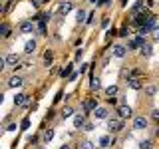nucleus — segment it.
Returning a JSON list of instances; mask_svg holds the SVG:
<instances>
[{
  "instance_id": "nucleus-36",
  "label": "nucleus",
  "mask_w": 159,
  "mask_h": 149,
  "mask_svg": "<svg viewBox=\"0 0 159 149\" xmlns=\"http://www.w3.org/2000/svg\"><path fill=\"white\" fill-rule=\"evenodd\" d=\"M109 26V18H103L102 20V28H107Z\"/></svg>"
},
{
  "instance_id": "nucleus-17",
  "label": "nucleus",
  "mask_w": 159,
  "mask_h": 149,
  "mask_svg": "<svg viewBox=\"0 0 159 149\" xmlns=\"http://www.w3.org/2000/svg\"><path fill=\"white\" fill-rule=\"evenodd\" d=\"M52 62H54V52L52 50H46V52H44V66H52Z\"/></svg>"
},
{
  "instance_id": "nucleus-31",
  "label": "nucleus",
  "mask_w": 159,
  "mask_h": 149,
  "mask_svg": "<svg viewBox=\"0 0 159 149\" xmlns=\"http://www.w3.org/2000/svg\"><path fill=\"white\" fill-rule=\"evenodd\" d=\"M82 56H84V50L80 48V50H76V56H74V60H76V62H80V60H82Z\"/></svg>"
},
{
  "instance_id": "nucleus-21",
  "label": "nucleus",
  "mask_w": 159,
  "mask_h": 149,
  "mask_svg": "<svg viewBox=\"0 0 159 149\" xmlns=\"http://www.w3.org/2000/svg\"><path fill=\"white\" fill-rule=\"evenodd\" d=\"M10 36V28L6 22H2V26H0V38H8Z\"/></svg>"
},
{
  "instance_id": "nucleus-13",
  "label": "nucleus",
  "mask_w": 159,
  "mask_h": 149,
  "mask_svg": "<svg viewBox=\"0 0 159 149\" xmlns=\"http://www.w3.org/2000/svg\"><path fill=\"white\" fill-rule=\"evenodd\" d=\"M36 52V40H28L26 44H24V54H26V56H30V54H34Z\"/></svg>"
},
{
  "instance_id": "nucleus-11",
  "label": "nucleus",
  "mask_w": 159,
  "mask_h": 149,
  "mask_svg": "<svg viewBox=\"0 0 159 149\" xmlns=\"http://www.w3.org/2000/svg\"><path fill=\"white\" fill-rule=\"evenodd\" d=\"M139 54H141L143 58H151V54H153V46L149 42H145L141 48H139Z\"/></svg>"
},
{
  "instance_id": "nucleus-2",
  "label": "nucleus",
  "mask_w": 159,
  "mask_h": 149,
  "mask_svg": "<svg viewBox=\"0 0 159 149\" xmlns=\"http://www.w3.org/2000/svg\"><path fill=\"white\" fill-rule=\"evenodd\" d=\"M117 117H121V119L133 117V109L129 107L127 103H119V106H117Z\"/></svg>"
},
{
  "instance_id": "nucleus-19",
  "label": "nucleus",
  "mask_w": 159,
  "mask_h": 149,
  "mask_svg": "<svg viewBox=\"0 0 159 149\" xmlns=\"http://www.w3.org/2000/svg\"><path fill=\"white\" fill-rule=\"evenodd\" d=\"M117 92H119L117 86H109V88H106V96H107V97H116Z\"/></svg>"
},
{
  "instance_id": "nucleus-41",
  "label": "nucleus",
  "mask_w": 159,
  "mask_h": 149,
  "mask_svg": "<svg viewBox=\"0 0 159 149\" xmlns=\"http://www.w3.org/2000/svg\"><path fill=\"white\" fill-rule=\"evenodd\" d=\"M109 2V0H99V4H107Z\"/></svg>"
},
{
  "instance_id": "nucleus-1",
  "label": "nucleus",
  "mask_w": 159,
  "mask_h": 149,
  "mask_svg": "<svg viewBox=\"0 0 159 149\" xmlns=\"http://www.w3.org/2000/svg\"><path fill=\"white\" fill-rule=\"evenodd\" d=\"M106 125H107L109 133H119L123 129V121H121V117H107Z\"/></svg>"
},
{
  "instance_id": "nucleus-30",
  "label": "nucleus",
  "mask_w": 159,
  "mask_h": 149,
  "mask_svg": "<svg viewBox=\"0 0 159 149\" xmlns=\"http://www.w3.org/2000/svg\"><path fill=\"white\" fill-rule=\"evenodd\" d=\"M151 147H153V141H151V139H145V141L139 143V149H151Z\"/></svg>"
},
{
  "instance_id": "nucleus-22",
  "label": "nucleus",
  "mask_w": 159,
  "mask_h": 149,
  "mask_svg": "<svg viewBox=\"0 0 159 149\" xmlns=\"http://www.w3.org/2000/svg\"><path fill=\"white\" fill-rule=\"evenodd\" d=\"M54 139V129H48V131H44V135H42V141L44 143H50Z\"/></svg>"
},
{
  "instance_id": "nucleus-18",
  "label": "nucleus",
  "mask_w": 159,
  "mask_h": 149,
  "mask_svg": "<svg viewBox=\"0 0 159 149\" xmlns=\"http://www.w3.org/2000/svg\"><path fill=\"white\" fill-rule=\"evenodd\" d=\"M89 89H92V92H99V89H102V79H99V78H92V82H89Z\"/></svg>"
},
{
  "instance_id": "nucleus-20",
  "label": "nucleus",
  "mask_w": 159,
  "mask_h": 149,
  "mask_svg": "<svg viewBox=\"0 0 159 149\" xmlns=\"http://www.w3.org/2000/svg\"><path fill=\"white\" fill-rule=\"evenodd\" d=\"M76 20H78V22H86V20H88V14H86V10H84V8H80L78 12H76Z\"/></svg>"
},
{
  "instance_id": "nucleus-43",
  "label": "nucleus",
  "mask_w": 159,
  "mask_h": 149,
  "mask_svg": "<svg viewBox=\"0 0 159 149\" xmlns=\"http://www.w3.org/2000/svg\"><path fill=\"white\" fill-rule=\"evenodd\" d=\"M157 6H159V4H157Z\"/></svg>"
},
{
  "instance_id": "nucleus-29",
  "label": "nucleus",
  "mask_w": 159,
  "mask_h": 149,
  "mask_svg": "<svg viewBox=\"0 0 159 149\" xmlns=\"http://www.w3.org/2000/svg\"><path fill=\"white\" fill-rule=\"evenodd\" d=\"M155 93H157V86H145V96L151 97V96H155Z\"/></svg>"
},
{
  "instance_id": "nucleus-39",
  "label": "nucleus",
  "mask_w": 159,
  "mask_h": 149,
  "mask_svg": "<svg viewBox=\"0 0 159 149\" xmlns=\"http://www.w3.org/2000/svg\"><path fill=\"white\" fill-rule=\"evenodd\" d=\"M84 129H86V131H92V129H93V123H86V127H84Z\"/></svg>"
},
{
  "instance_id": "nucleus-24",
  "label": "nucleus",
  "mask_w": 159,
  "mask_h": 149,
  "mask_svg": "<svg viewBox=\"0 0 159 149\" xmlns=\"http://www.w3.org/2000/svg\"><path fill=\"white\" fill-rule=\"evenodd\" d=\"M72 70H74V68H72V64H70V66H66V68L62 70V72H60V78H70V76L74 74Z\"/></svg>"
},
{
  "instance_id": "nucleus-26",
  "label": "nucleus",
  "mask_w": 159,
  "mask_h": 149,
  "mask_svg": "<svg viewBox=\"0 0 159 149\" xmlns=\"http://www.w3.org/2000/svg\"><path fill=\"white\" fill-rule=\"evenodd\" d=\"M127 86L131 88V89H139V88H141V84H139V79H135V78H129L127 79Z\"/></svg>"
},
{
  "instance_id": "nucleus-5",
  "label": "nucleus",
  "mask_w": 159,
  "mask_h": 149,
  "mask_svg": "<svg viewBox=\"0 0 159 149\" xmlns=\"http://www.w3.org/2000/svg\"><path fill=\"white\" fill-rule=\"evenodd\" d=\"M111 54H113L116 58H125V54H127V46H123V44H113Z\"/></svg>"
},
{
  "instance_id": "nucleus-9",
  "label": "nucleus",
  "mask_w": 159,
  "mask_h": 149,
  "mask_svg": "<svg viewBox=\"0 0 159 149\" xmlns=\"http://www.w3.org/2000/svg\"><path fill=\"white\" fill-rule=\"evenodd\" d=\"M14 103H16V106H20V107L28 106V96H26V93H24V92L16 93V96H14Z\"/></svg>"
},
{
  "instance_id": "nucleus-3",
  "label": "nucleus",
  "mask_w": 159,
  "mask_h": 149,
  "mask_svg": "<svg viewBox=\"0 0 159 149\" xmlns=\"http://www.w3.org/2000/svg\"><path fill=\"white\" fill-rule=\"evenodd\" d=\"M143 44H145V38L137 34V36H133V38L127 42V50H139V48L143 46Z\"/></svg>"
},
{
  "instance_id": "nucleus-14",
  "label": "nucleus",
  "mask_w": 159,
  "mask_h": 149,
  "mask_svg": "<svg viewBox=\"0 0 159 149\" xmlns=\"http://www.w3.org/2000/svg\"><path fill=\"white\" fill-rule=\"evenodd\" d=\"M22 84H24V79L20 78V76H12V78L8 79V86H6V88H14V89H16V88L22 86Z\"/></svg>"
},
{
  "instance_id": "nucleus-6",
  "label": "nucleus",
  "mask_w": 159,
  "mask_h": 149,
  "mask_svg": "<svg viewBox=\"0 0 159 149\" xmlns=\"http://www.w3.org/2000/svg\"><path fill=\"white\" fill-rule=\"evenodd\" d=\"M149 20V16L145 12H141V14H135V16H133V26H137V28H141L143 24H145Z\"/></svg>"
},
{
  "instance_id": "nucleus-16",
  "label": "nucleus",
  "mask_w": 159,
  "mask_h": 149,
  "mask_svg": "<svg viewBox=\"0 0 159 149\" xmlns=\"http://www.w3.org/2000/svg\"><path fill=\"white\" fill-rule=\"evenodd\" d=\"M58 12L62 14V16L70 14V12H72V2H62V4H60V8H58Z\"/></svg>"
},
{
  "instance_id": "nucleus-33",
  "label": "nucleus",
  "mask_w": 159,
  "mask_h": 149,
  "mask_svg": "<svg viewBox=\"0 0 159 149\" xmlns=\"http://www.w3.org/2000/svg\"><path fill=\"white\" fill-rule=\"evenodd\" d=\"M151 38H153V40H159V26H157V28L151 32Z\"/></svg>"
},
{
  "instance_id": "nucleus-40",
  "label": "nucleus",
  "mask_w": 159,
  "mask_h": 149,
  "mask_svg": "<svg viewBox=\"0 0 159 149\" xmlns=\"http://www.w3.org/2000/svg\"><path fill=\"white\" fill-rule=\"evenodd\" d=\"M60 149H72V147H70V145H62V147H60Z\"/></svg>"
},
{
  "instance_id": "nucleus-34",
  "label": "nucleus",
  "mask_w": 159,
  "mask_h": 149,
  "mask_svg": "<svg viewBox=\"0 0 159 149\" xmlns=\"http://www.w3.org/2000/svg\"><path fill=\"white\" fill-rule=\"evenodd\" d=\"M151 117L155 119V121H159V109H153V111H151Z\"/></svg>"
},
{
  "instance_id": "nucleus-35",
  "label": "nucleus",
  "mask_w": 159,
  "mask_h": 149,
  "mask_svg": "<svg viewBox=\"0 0 159 149\" xmlns=\"http://www.w3.org/2000/svg\"><path fill=\"white\" fill-rule=\"evenodd\" d=\"M127 34H129V28L125 26V28H121V32H119V36L123 38V36H127Z\"/></svg>"
},
{
  "instance_id": "nucleus-15",
  "label": "nucleus",
  "mask_w": 159,
  "mask_h": 149,
  "mask_svg": "<svg viewBox=\"0 0 159 149\" xmlns=\"http://www.w3.org/2000/svg\"><path fill=\"white\" fill-rule=\"evenodd\" d=\"M93 117H96V119H107V117H109L107 107H96V111H93Z\"/></svg>"
},
{
  "instance_id": "nucleus-32",
  "label": "nucleus",
  "mask_w": 159,
  "mask_h": 149,
  "mask_svg": "<svg viewBox=\"0 0 159 149\" xmlns=\"http://www.w3.org/2000/svg\"><path fill=\"white\" fill-rule=\"evenodd\" d=\"M20 127H22V129H28V127H30V119H28V117H26V119H22Z\"/></svg>"
},
{
  "instance_id": "nucleus-27",
  "label": "nucleus",
  "mask_w": 159,
  "mask_h": 149,
  "mask_svg": "<svg viewBox=\"0 0 159 149\" xmlns=\"http://www.w3.org/2000/svg\"><path fill=\"white\" fill-rule=\"evenodd\" d=\"M60 115H62L64 119H66V117H70V115H74V107H70V106H66V107L62 109V113H60Z\"/></svg>"
},
{
  "instance_id": "nucleus-23",
  "label": "nucleus",
  "mask_w": 159,
  "mask_h": 149,
  "mask_svg": "<svg viewBox=\"0 0 159 149\" xmlns=\"http://www.w3.org/2000/svg\"><path fill=\"white\" fill-rule=\"evenodd\" d=\"M109 145H111V137H109V135H103L102 139H99V147L106 149V147H109Z\"/></svg>"
},
{
  "instance_id": "nucleus-4",
  "label": "nucleus",
  "mask_w": 159,
  "mask_h": 149,
  "mask_svg": "<svg viewBox=\"0 0 159 149\" xmlns=\"http://www.w3.org/2000/svg\"><path fill=\"white\" fill-rule=\"evenodd\" d=\"M86 119H88V113L84 111V113H76V115H74V127L76 129H84L86 127Z\"/></svg>"
},
{
  "instance_id": "nucleus-37",
  "label": "nucleus",
  "mask_w": 159,
  "mask_h": 149,
  "mask_svg": "<svg viewBox=\"0 0 159 149\" xmlns=\"http://www.w3.org/2000/svg\"><path fill=\"white\" fill-rule=\"evenodd\" d=\"M6 129H8V131H14V129H16V123H8Z\"/></svg>"
},
{
  "instance_id": "nucleus-10",
  "label": "nucleus",
  "mask_w": 159,
  "mask_h": 149,
  "mask_svg": "<svg viewBox=\"0 0 159 149\" xmlns=\"http://www.w3.org/2000/svg\"><path fill=\"white\" fill-rule=\"evenodd\" d=\"M147 117H133V129H145L147 127Z\"/></svg>"
},
{
  "instance_id": "nucleus-38",
  "label": "nucleus",
  "mask_w": 159,
  "mask_h": 149,
  "mask_svg": "<svg viewBox=\"0 0 159 149\" xmlns=\"http://www.w3.org/2000/svg\"><path fill=\"white\" fill-rule=\"evenodd\" d=\"M86 24H93V14H88V20H86Z\"/></svg>"
},
{
  "instance_id": "nucleus-28",
  "label": "nucleus",
  "mask_w": 159,
  "mask_h": 149,
  "mask_svg": "<svg viewBox=\"0 0 159 149\" xmlns=\"http://www.w3.org/2000/svg\"><path fill=\"white\" fill-rule=\"evenodd\" d=\"M80 149H96V145H93L89 139H84V141L80 143Z\"/></svg>"
},
{
  "instance_id": "nucleus-12",
  "label": "nucleus",
  "mask_w": 159,
  "mask_h": 149,
  "mask_svg": "<svg viewBox=\"0 0 159 149\" xmlns=\"http://www.w3.org/2000/svg\"><path fill=\"white\" fill-rule=\"evenodd\" d=\"M4 60H6L8 66L16 68V66H18V62H20V56H18V54H6V56H4Z\"/></svg>"
},
{
  "instance_id": "nucleus-7",
  "label": "nucleus",
  "mask_w": 159,
  "mask_h": 149,
  "mask_svg": "<svg viewBox=\"0 0 159 149\" xmlns=\"http://www.w3.org/2000/svg\"><path fill=\"white\" fill-rule=\"evenodd\" d=\"M34 22H28V20H24V22H20V32L22 34H34Z\"/></svg>"
},
{
  "instance_id": "nucleus-25",
  "label": "nucleus",
  "mask_w": 159,
  "mask_h": 149,
  "mask_svg": "<svg viewBox=\"0 0 159 149\" xmlns=\"http://www.w3.org/2000/svg\"><path fill=\"white\" fill-rule=\"evenodd\" d=\"M141 12H145V6H143V2H137L135 6H133L131 14H133V16H135V14H141Z\"/></svg>"
},
{
  "instance_id": "nucleus-42",
  "label": "nucleus",
  "mask_w": 159,
  "mask_h": 149,
  "mask_svg": "<svg viewBox=\"0 0 159 149\" xmlns=\"http://www.w3.org/2000/svg\"><path fill=\"white\" fill-rule=\"evenodd\" d=\"M155 135H159V127H157V129H155Z\"/></svg>"
},
{
  "instance_id": "nucleus-8",
  "label": "nucleus",
  "mask_w": 159,
  "mask_h": 149,
  "mask_svg": "<svg viewBox=\"0 0 159 149\" xmlns=\"http://www.w3.org/2000/svg\"><path fill=\"white\" fill-rule=\"evenodd\" d=\"M96 107H99L96 99H92V97L84 99V111H86V113H88V111H96Z\"/></svg>"
}]
</instances>
